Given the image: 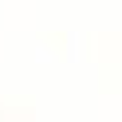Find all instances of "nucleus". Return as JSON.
Returning a JSON list of instances; mask_svg holds the SVG:
<instances>
[]
</instances>
